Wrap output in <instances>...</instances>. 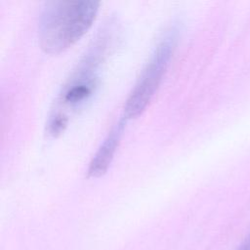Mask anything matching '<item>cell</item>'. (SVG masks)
Masks as SVG:
<instances>
[{"mask_svg":"<svg viewBox=\"0 0 250 250\" xmlns=\"http://www.w3.org/2000/svg\"><path fill=\"white\" fill-rule=\"evenodd\" d=\"M124 122L120 120L117 125H115L107 137L104 139V143L99 147L98 151L91 160L88 168V175L91 177H99L104 174L107 167L109 166L111 159L114 155L116 147L118 146L121 133L123 130Z\"/></svg>","mask_w":250,"mask_h":250,"instance_id":"3957f363","label":"cell"},{"mask_svg":"<svg viewBox=\"0 0 250 250\" xmlns=\"http://www.w3.org/2000/svg\"><path fill=\"white\" fill-rule=\"evenodd\" d=\"M237 250H250V234L245 238Z\"/></svg>","mask_w":250,"mask_h":250,"instance_id":"8992f818","label":"cell"},{"mask_svg":"<svg viewBox=\"0 0 250 250\" xmlns=\"http://www.w3.org/2000/svg\"><path fill=\"white\" fill-rule=\"evenodd\" d=\"M95 85V78L90 77L89 74L85 73L77 76L75 80L71 81L70 84L65 88L62 95V102L66 104L75 105L78 103L85 100L93 91Z\"/></svg>","mask_w":250,"mask_h":250,"instance_id":"277c9868","label":"cell"},{"mask_svg":"<svg viewBox=\"0 0 250 250\" xmlns=\"http://www.w3.org/2000/svg\"><path fill=\"white\" fill-rule=\"evenodd\" d=\"M174 42L175 35L170 32L157 45L126 101L124 119L133 118L141 114L152 99L173 53Z\"/></svg>","mask_w":250,"mask_h":250,"instance_id":"7a4b0ae2","label":"cell"},{"mask_svg":"<svg viewBox=\"0 0 250 250\" xmlns=\"http://www.w3.org/2000/svg\"><path fill=\"white\" fill-rule=\"evenodd\" d=\"M67 124V117L62 113L58 112L51 117L48 124V131L52 135H57L61 133Z\"/></svg>","mask_w":250,"mask_h":250,"instance_id":"5b68a950","label":"cell"},{"mask_svg":"<svg viewBox=\"0 0 250 250\" xmlns=\"http://www.w3.org/2000/svg\"><path fill=\"white\" fill-rule=\"evenodd\" d=\"M99 2L51 1L42 11L39 43L48 53H59L73 45L92 25Z\"/></svg>","mask_w":250,"mask_h":250,"instance_id":"6da1fadb","label":"cell"}]
</instances>
